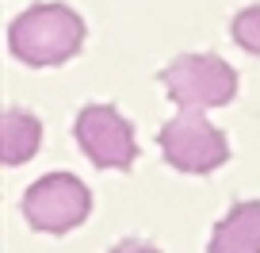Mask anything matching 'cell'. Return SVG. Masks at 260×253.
I'll return each mask as SVG.
<instances>
[{
    "label": "cell",
    "instance_id": "obj_9",
    "mask_svg": "<svg viewBox=\"0 0 260 253\" xmlns=\"http://www.w3.org/2000/svg\"><path fill=\"white\" fill-rule=\"evenodd\" d=\"M111 253H161V249H153L149 242H119Z\"/></svg>",
    "mask_w": 260,
    "mask_h": 253
},
{
    "label": "cell",
    "instance_id": "obj_3",
    "mask_svg": "<svg viewBox=\"0 0 260 253\" xmlns=\"http://www.w3.org/2000/svg\"><path fill=\"white\" fill-rule=\"evenodd\" d=\"M161 85L176 107H222L237 96V73L218 54H184L161 69Z\"/></svg>",
    "mask_w": 260,
    "mask_h": 253
},
{
    "label": "cell",
    "instance_id": "obj_6",
    "mask_svg": "<svg viewBox=\"0 0 260 253\" xmlns=\"http://www.w3.org/2000/svg\"><path fill=\"white\" fill-rule=\"evenodd\" d=\"M207 253H260V200H241L214 227Z\"/></svg>",
    "mask_w": 260,
    "mask_h": 253
},
{
    "label": "cell",
    "instance_id": "obj_7",
    "mask_svg": "<svg viewBox=\"0 0 260 253\" xmlns=\"http://www.w3.org/2000/svg\"><path fill=\"white\" fill-rule=\"evenodd\" d=\"M39 142H42V127L31 111L8 107L0 115V154H4V165H23L27 157H35Z\"/></svg>",
    "mask_w": 260,
    "mask_h": 253
},
{
    "label": "cell",
    "instance_id": "obj_1",
    "mask_svg": "<svg viewBox=\"0 0 260 253\" xmlns=\"http://www.w3.org/2000/svg\"><path fill=\"white\" fill-rule=\"evenodd\" d=\"M8 46L27 66H61L84 46V19L69 4H35L8 27Z\"/></svg>",
    "mask_w": 260,
    "mask_h": 253
},
{
    "label": "cell",
    "instance_id": "obj_8",
    "mask_svg": "<svg viewBox=\"0 0 260 253\" xmlns=\"http://www.w3.org/2000/svg\"><path fill=\"white\" fill-rule=\"evenodd\" d=\"M234 42L260 58V8H245L234 16Z\"/></svg>",
    "mask_w": 260,
    "mask_h": 253
},
{
    "label": "cell",
    "instance_id": "obj_5",
    "mask_svg": "<svg viewBox=\"0 0 260 253\" xmlns=\"http://www.w3.org/2000/svg\"><path fill=\"white\" fill-rule=\"evenodd\" d=\"M77 142H81L84 157L100 169H130L138 157L134 127L111 104H88L77 115Z\"/></svg>",
    "mask_w": 260,
    "mask_h": 253
},
{
    "label": "cell",
    "instance_id": "obj_4",
    "mask_svg": "<svg viewBox=\"0 0 260 253\" xmlns=\"http://www.w3.org/2000/svg\"><path fill=\"white\" fill-rule=\"evenodd\" d=\"M92 211V192L73 173H46L23 196V219L42 234H65L81 227Z\"/></svg>",
    "mask_w": 260,
    "mask_h": 253
},
{
    "label": "cell",
    "instance_id": "obj_2",
    "mask_svg": "<svg viewBox=\"0 0 260 253\" xmlns=\"http://www.w3.org/2000/svg\"><path fill=\"white\" fill-rule=\"evenodd\" d=\"M161 154L172 169L203 177V173H214L218 165H226L230 142L199 107H180L161 127Z\"/></svg>",
    "mask_w": 260,
    "mask_h": 253
}]
</instances>
